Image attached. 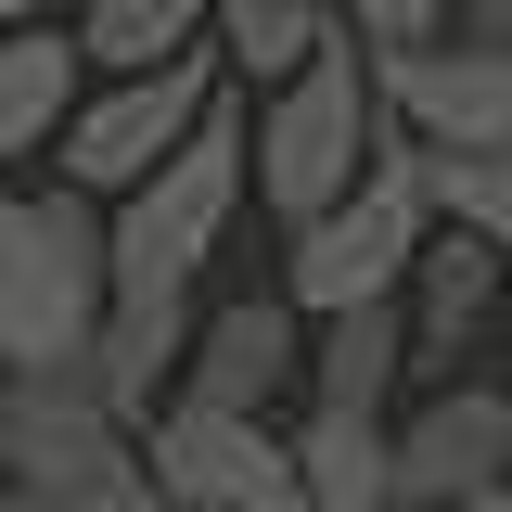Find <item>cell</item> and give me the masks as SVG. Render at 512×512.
Wrapping results in <instances>:
<instances>
[{
    "label": "cell",
    "instance_id": "5b68a950",
    "mask_svg": "<svg viewBox=\"0 0 512 512\" xmlns=\"http://www.w3.org/2000/svg\"><path fill=\"white\" fill-rule=\"evenodd\" d=\"M244 218V116L231 90L205 103L180 154L141 192H116V231H103V295H192V269L218 256V231Z\"/></svg>",
    "mask_w": 512,
    "mask_h": 512
},
{
    "label": "cell",
    "instance_id": "44dd1931",
    "mask_svg": "<svg viewBox=\"0 0 512 512\" xmlns=\"http://www.w3.org/2000/svg\"><path fill=\"white\" fill-rule=\"evenodd\" d=\"M500 333H512V295H500Z\"/></svg>",
    "mask_w": 512,
    "mask_h": 512
},
{
    "label": "cell",
    "instance_id": "4fadbf2b",
    "mask_svg": "<svg viewBox=\"0 0 512 512\" xmlns=\"http://www.w3.org/2000/svg\"><path fill=\"white\" fill-rule=\"evenodd\" d=\"M77 77H90V64H77L64 26H13V39H0V180H13V154H39V141L77 116Z\"/></svg>",
    "mask_w": 512,
    "mask_h": 512
},
{
    "label": "cell",
    "instance_id": "ba28073f",
    "mask_svg": "<svg viewBox=\"0 0 512 512\" xmlns=\"http://www.w3.org/2000/svg\"><path fill=\"white\" fill-rule=\"evenodd\" d=\"M384 116L423 154H512V52L500 39H423V52H372Z\"/></svg>",
    "mask_w": 512,
    "mask_h": 512
},
{
    "label": "cell",
    "instance_id": "ac0fdd59",
    "mask_svg": "<svg viewBox=\"0 0 512 512\" xmlns=\"http://www.w3.org/2000/svg\"><path fill=\"white\" fill-rule=\"evenodd\" d=\"M320 13L359 52H423V39H448V0H320Z\"/></svg>",
    "mask_w": 512,
    "mask_h": 512
},
{
    "label": "cell",
    "instance_id": "d6986e66",
    "mask_svg": "<svg viewBox=\"0 0 512 512\" xmlns=\"http://www.w3.org/2000/svg\"><path fill=\"white\" fill-rule=\"evenodd\" d=\"M461 13H474V39H500V52H512V0H461Z\"/></svg>",
    "mask_w": 512,
    "mask_h": 512
},
{
    "label": "cell",
    "instance_id": "30bf717a",
    "mask_svg": "<svg viewBox=\"0 0 512 512\" xmlns=\"http://www.w3.org/2000/svg\"><path fill=\"white\" fill-rule=\"evenodd\" d=\"M295 372H308V333H295V308H282V295H231V308L192 320L180 384H167V397H192V410H256V423H269V397H282Z\"/></svg>",
    "mask_w": 512,
    "mask_h": 512
},
{
    "label": "cell",
    "instance_id": "6da1fadb",
    "mask_svg": "<svg viewBox=\"0 0 512 512\" xmlns=\"http://www.w3.org/2000/svg\"><path fill=\"white\" fill-rule=\"evenodd\" d=\"M372 141H384L372 52H359V39H320V52L256 103V128H244V192L282 218V231H308L320 205H346V192H359Z\"/></svg>",
    "mask_w": 512,
    "mask_h": 512
},
{
    "label": "cell",
    "instance_id": "5bb4252c",
    "mask_svg": "<svg viewBox=\"0 0 512 512\" xmlns=\"http://www.w3.org/2000/svg\"><path fill=\"white\" fill-rule=\"evenodd\" d=\"M397 384H410V320H397V295L320 320V346H308V397L320 410H384Z\"/></svg>",
    "mask_w": 512,
    "mask_h": 512
},
{
    "label": "cell",
    "instance_id": "3957f363",
    "mask_svg": "<svg viewBox=\"0 0 512 512\" xmlns=\"http://www.w3.org/2000/svg\"><path fill=\"white\" fill-rule=\"evenodd\" d=\"M0 500L13 512H154L141 423H116L90 372H0Z\"/></svg>",
    "mask_w": 512,
    "mask_h": 512
},
{
    "label": "cell",
    "instance_id": "2e32d148",
    "mask_svg": "<svg viewBox=\"0 0 512 512\" xmlns=\"http://www.w3.org/2000/svg\"><path fill=\"white\" fill-rule=\"evenodd\" d=\"M205 26H218V64H244L256 90H282V77L333 39V13H320V0H205Z\"/></svg>",
    "mask_w": 512,
    "mask_h": 512
},
{
    "label": "cell",
    "instance_id": "ffe728a7",
    "mask_svg": "<svg viewBox=\"0 0 512 512\" xmlns=\"http://www.w3.org/2000/svg\"><path fill=\"white\" fill-rule=\"evenodd\" d=\"M448 512H512V487H474V500H448Z\"/></svg>",
    "mask_w": 512,
    "mask_h": 512
},
{
    "label": "cell",
    "instance_id": "277c9868",
    "mask_svg": "<svg viewBox=\"0 0 512 512\" xmlns=\"http://www.w3.org/2000/svg\"><path fill=\"white\" fill-rule=\"evenodd\" d=\"M423 231H436V205H423V141L384 116V141H372V167H359V192H346V205H320L308 231H295V256H282V308H295V320L384 308V295L410 282Z\"/></svg>",
    "mask_w": 512,
    "mask_h": 512
},
{
    "label": "cell",
    "instance_id": "8992f818",
    "mask_svg": "<svg viewBox=\"0 0 512 512\" xmlns=\"http://www.w3.org/2000/svg\"><path fill=\"white\" fill-rule=\"evenodd\" d=\"M218 90H231V64L205 52V39L167 52L154 77H103V90H77V116L52 128V141H64V192H141L192 128H205Z\"/></svg>",
    "mask_w": 512,
    "mask_h": 512
},
{
    "label": "cell",
    "instance_id": "7a4b0ae2",
    "mask_svg": "<svg viewBox=\"0 0 512 512\" xmlns=\"http://www.w3.org/2000/svg\"><path fill=\"white\" fill-rule=\"evenodd\" d=\"M103 333V218L90 192L0 180V372H90Z\"/></svg>",
    "mask_w": 512,
    "mask_h": 512
},
{
    "label": "cell",
    "instance_id": "7c38bea8",
    "mask_svg": "<svg viewBox=\"0 0 512 512\" xmlns=\"http://www.w3.org/2000/svg\"><path fill=\"white\" fill-rule=\"evenodd\" d=\"M295 448V500L308 512H397V474H384V410H295L282 423Z\"/></svg>",
    "mask_w": 512,
    "mask_h": 512
},
{
    "label": "cell",
    "instance_id": "9c48e42d",
    "mask_svg": "<svg viewBox=\"0 0 512 512\" xmlns=\"http://www.w3.org/2000/svg\"><path fill=\"white\" fill-rule=\"evenodd\" d=\"M384 474H397V512H448L474 487H512V397L500 384H436L410 423H384Z\"/></svg>",
    "mask_w": 512,
    "mask_h": 512
},
{
    "label": "cell",
    "instance_id": "7402d4cb",
    "mask_svg": "<svg viewBox=\"0 0 512 512\" xmlns=\"http://www.w3.org/2000/svg\"><path fill=\"white\" fill-rule=\"evenodd\" d=\"M0 512H13V500H0Z\"/></svg>",
    "mask_w": 512,
    "mask_h": 512
},
{
    "label": "cell",
    "instance_id": "9a60e30c",
    "mask_svg": "<svg viewBox=\"0 0 512 512\" xmlns=\"http://www.w3.org/2000/svg\"><path fill=\"white\" fill-rule=\"evenodd\" d=\"M64 39H77V64H103V77H154L167 52L205 39V0H90Z\"/></svg>",
    "mask_w": 512,
    "mask_h": 512
},
{
    "label": "cell",
    "instance_id": "e0dca14e",
    "mask_svg": "<svg viewBox=\"0 0 512 512\" xmlns=\"http://www.w3.org/2000/svg\"><path fill=\"white\" fill-rule=\"evenodd\" d=\"M423 205L487 256H512V154H423Z\"/></svg>",
    "mask_w": 512,
    "mask_h": 512
},
{
    "label": "cell",
    "instance_id": "52a82bcc",
    "mask_svg": "<svg viewBox=\"0 0 512 512\" xmlns=\"http://www.w3.org/2000/svg\"><path fill=\"white\" fill-rule=\"evenodd\" d=\"M141 474H154V512H308L295 500V448L256 410H192L167 397L141 423Z\"/></svg>",
    "mask_w": 512,
    "mask_h": 512
},
{
    "label": "cell",
    "instance_id": "8fae6325",
    "mask_svg": "<svg viewBox=\"0 0 512 512\" xmlns=\"http://www.w3.org/2000/svg\"><path fill=\"white\" fill-rule=\"evenodd\" d=\"M500 295H512V256H487L474 231H423L410 282H397V320H410V372L461 359L474 333H500Z\"/></svg>",
    "mask_w": 512,
    "mask_h": 512
}]
</instances>
